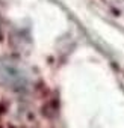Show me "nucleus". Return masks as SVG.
Masks as SVG:
<instances>
[{
  "mask_svg": "<svg viewBox=\"0 0 124 128\" xmlns=\"http://www.w3.org/2000/svg\"><path fill=\"white\" fill-rule=\"evenodd\" d=\"M0 84L14 90H24L30 84V76L18 62L0 59Z\"/></svg>",
  "mask_w": 124,
  "mask_h": 128,
  "instance_id": "1",
  "label": "nucleus"
}]
</instances>
